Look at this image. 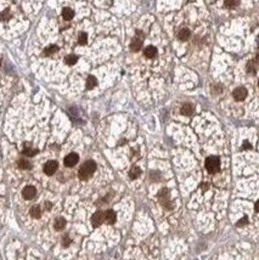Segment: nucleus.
<instances>
[{
  "mask_svg": "<svg viewBox=\"0 0 259 260\" xmlns=\"http://www.w3.org/2000/svg\"><path fill=\"white\" fill-rule=\"evenodd\" d=\"M57 168H58V164L56 160H49L44 165V173L46 175H52V174H55Z\"/></svg>",
  "mask_w": 259,
  "mask_h": 260,
  "instance_id": "nucleus-5",
  "label": "nucleus"
},
{
  "mask_svg": "<svg viewBox=\"0 0 259 260\" xmlns=\"http://www.w3.org/2000/svg\"><path fill=\"white\" fill-rule=\"evenodd\" d=\"M144 55L147 58H153V57L157 55V49L155 46H147L146 49L144 50Z\"/></svg>",
  "mask_w": 259,
  "mask_h": 260,
  "instance_id": "nucleus-10",
  "label": "nucleus"
},
{
  "mask_svg": "<svg viewBox=\"0 0 259 260\" xmlns=\"http://www.w3.org/2000/svg\"><path fill=\"white\" fill-rule=\"evenodd\" d=\"M103 219H105V214L102 212H96L95 214L92 215L91 218V223H92V226L94 227H99L103 223Z\"/></svg>",
  "mask_w": 259,
  "mask_h": 260,
  "instance_id": "nucleus-7",
  "label": "nucleus"
},
{
  "mask_svg": "<svg viewBox=\"0 0 259 260\" xmlns=\"http://www.w3.org/2000/svg\"><path fill=\"white\" fill-rule=\"evenodd\" d=\"M57 50H58V47H57L56 45H51V46H49V47H46L44 54H45V55H51V54L56 52Z\"/></svg>",
  "mask_w": 259,
  "mask_h": 260,
  "instance_id": "nucleus-24",
  "label": "nucleus"
},
{
  "mask_svg": "<svg viewBox=\"0 0 259 260\" xmlns=\"http://www.w3.org/2000/svg\"><path fill=\"white\" fill-rule=\"evenodd\" d=\"M247 71L249 73H256V61H251L247 65Z\"/></svg>",
  "mask_w": 259,
  "mask_h": 260,
  "instance_id": "nucleus-26",
  "label": "nucleus"
},
{
  "mask_svg": "<svg viewBox=\"0 0 259 260\" xmlns=\"http://www.w3.org/2000/svg\"><path fill=\"white\" fill-rule=\"evenodd\" d=\"M78 160H79V156L77 155V153H69L68 156L65 157L63 163H65V165H66V167H68V168H72V167H74V165L78 163Z\"/></svg>",
  "mask_w": 259,
  "mask_h": 260,
  "instance_id": "nucleus-4",
  "label": "nucleus"
},
{
  "mask_svg": "<svg viewBox=\"0 0 259 260\" xmlns=\"http://www.w3.org/2000/svg\"><path fill=\"white\" fill-rule=\"evenodd\" d=\"M96 170V163L94 160H87L79 169V179L80 180H88L90 179L94 171Z\"/></svg>",
  "mask_w": 259,
  "mask_h": 260,
  "instance_id": "nucleus-1",
  "label": "nucleus"
},
{
  "mask_svg": "<svg viewBox=\"0 0 259 260\" xmlns=\"http://www.w3.org/2000/svg\"><path fill=\"white\" fill-rule=\"evenodd\" d=\"M45 208H46V209H50V208H51V204H50V203H45Z\"/></svg>",
  "mask_w": 259,
  "mask_h": 260,
  "instance_id": "nucleus-29",
  "label": "nucleus"
},
{
  "mask_svg": "<svg viewBox=\"0 0 259 260\" xmlns=\"http://www.w3.org/2000/svg\"><path fill=\"white\" fill-rule=\"evenodd\" d=\"M141 46H142V40L140 38H135V39H133V42L130 44V49H132V51L137 52L141 49Z\"/></svg>",
  "mask_w": 259,
  "mask_h": 260,
  "instance_id": "nucleus-9",
  "label": "nucleus"
},
{
  "mask_svg": "<svg viewBox=\"0 0 259 260\" xmlns=\"http://www.w3.org/2000/svg\"><path fill=\"white\" fill-rule=\"evenodd\" d=\"M77 61H78V57L76 56V55H68L65 58V62L67 63L68 66H73L74 63H77Z\"/></svg>",
  "mask_w": 259,
  "mask_h": 260,
  "instance_id": "nucleus-20",
  "label": "nucleus"
},
{
  "mask_svg": "<svg viewBox=\"0 0 259 260\" xmlns=\"http://www.w3.org/2000/svg\"><path fill=\"white\" fill-rule=\"evenodd\" d=\"M31 163L28 162V160H26V159H20L18 160V168H21V169H31Z\"/></svg>",
  "mask_w": 259,
  "mask_h": 260,
  "instance_id": "nucleus-21",
  "label": "nucleus"
},
{
  "mask_svg": "<svg viewBox=\"0 0 259 260\" xmlns=\"http://www.w3.org/2000/svg\"><path fill=\"white\" fill-rule=\"evenodd\" d=\"M24 156H28V157H33V156H35L37 153H38V150H34V148H31V147H26L24 150H23L22 152Z\"/></svg>",
  "mask_w": 259,
  "mask_h": 260,
  "instance_id": "nucleus-19",
  "label": "nucleus"
},
{
  "mask_svg": "<svg viewBox=\"0 0 259 260\" xmlns=\"http://www.w3.org/2000/svg\"><path fill=\"white\" fill-rule=\"evenodd\" d=\"M158 198H159L162 205H164L166 208H170V196H169V191L167 189H163L159 191Z\"/></svg>",
  "mask_w": 259,
  "mask_h": 260,
  "instance_id": "nucleus-3",
  "label": "nucleus"
},
{
  "mask_svg": "<svg viewBox=\"0 0 259 260\" xmlns=\"http://www.w3.org/2000/svg\"><path fill=\"white\" fill-rule=\"evenodd\" d=\"M65 226H66V220H65V219H62V218H58V219H56V220H55L54 227H55L56 230H62V228H63Z\"/></svg>",
  "mask_w": 259,
  "mask_h": 260,
  "instance_id": "nucleus-17",
  "label": "nucleus"
},
{
  "mask_svg": "<svg viewBox=\"0 0 259 260\" xmlns=\"http://www.w3.org/2000/svg\"><path fill=\"white\" fill-rule=\"evenodd\" d=\"M22 194L26 199H33L34 197L37 196V190L33 186H27V187L23 189Z\"/></svg>",
  "mask_w": 259,
  "mask_h": 260,
  "instance_id": "nucleus-8",
  "label": "nucleus"
},
{
  "mask_svg": "<svg viewBox=\"0 0 259 260\" xmlns=\"http://www.w3.org/2000/svg\"><path fill=\"white\" fill-rule=\"evenodd\" d=\"M190 35H191V33H190V31L187 28H182V29L179 31V33H178V38L180 40H182V42H185V40H187L190 38Z\"/></svg>",
  "mask_w": 259,
  "mask_h": 260,
  "instance_id": "nucleus-11",
  "label": "nucleus"
},
{
  "mask_svg": "<svg viewBox=\"0 0 259 260\" xmlns=\"http://www.w3.org/2000/svg\"><path fill=\"white\" fill-rule=\"evenodd\" d=\"M245 224H247V218H243L241 221H238V223H237V225H238V226H242V225H245Z\"/></svg>",
  "mask_w": 259,
  "mask_h": 260,
  "instance_id": "nucleus-28",
  "label": "nucleus"
},
{
  "mask_svg": "<svg viewBox=\"0 0 259 260\" xmlns=\"http://www.w3.org/2000/svg\"><path fill=\"white\" fill-rule=\"evenodd\" d=\"M105 220L108 223V224H113L116 221V213L113 210H107L105 213Z\"/></svg>",
  "mask_w": 259,
  "mask_h": 260,
  "instance_id": "nucleus-14",
  "label": "nucleus"
},
{
  "mask_svg": "<svg viewBox=\"0 0 259 260\" xmlns=\"http://www.w3.org/2000/svg\"><path fill=\"white\" fill-rule=\"evenodd\" d=\"M31 215H32L33 218H35V219L40 218V215H42L40 207H38V205H33V207L31 208Z\"/></svg>",
  "mask_w": 259,
  "mask_h": 260,
  "instance_id": "nucleus-18",
  "label": "nucleus"
},
{
  "mask_svg": "<svg viewBox=\"0 0 259 260\" xmlns=\"http://www.w3.org/2000/svg\"><path fill=\"white\" fill-rule=\"evenodd\" d=\"M180 112L184 115H191L192 112H193V107H192V105H190V103H185V105H182Z\"/></svg>",
  "mask_w": 259,
  "mask_h": 260,
  "instance_id": "nucleus-12",
  "label": "nucleus"
},
{
  "mask_svg": "<svg viewBox=\"0 0 259 260\" xmlns=\"http://www.w3.org/2000/svg\"><path fill=\"white\" fill-rule=\"evenodd\" d=\"M96 84H97L96 78L92 77V76H89L88 79H87V88H88V89H94V88L96 86Z\"/></svg>",
  "mask_w": 259,
  "mask_h": 260,
  "instance_id": "nucleus-16",
  "label": "nucleus"
},
{
  "mask_svg": "<svg viewBox=\"0 0 259 260\" xmlns=\"http://www.w3.org/2000/svg\"><path fill=\"white\" fill-rule=\"evenodd\" d=\"M232 95H234V97H235L236 101H242V100H245L247 97V90L243 86H240V88H236L234 90Z\"/></svg>",
  "mask_w": 259,
  "mask_h": 260,
  "instance_id": "nucleus-6",
  "label": "nucleus"
},
{
  "mask_svg": "<svg viewBox=\"0 0 259 260\" xmlns=\"http://www.w3.org/2000/svg\"><path fill=\"white\" fill-rule=\"evenodd\" d=\"M9 18H11V13H10L9 10H5V11H2L0 13V20L1 21H7Z\"/></svg>",
  "mask_w": 259,
  "mask_h": 260,
  "instance_id": "nucleus-23",
  "label": "nucleus"
},
{
  "mask_svg": "<svg viewBox=\"0 0 259 260\" xmlns=\"http://www.w3.org/2000/svg\"><path fill=\"white\" fill-rule=\"evenodd\" d=\"M87 42H88V35H87V33H80L78 37V43L80 44V45H84V44H87Z\"/></svg>",
  "mask_w": 259,
  "mask_h": 260,
  "instance_id": "nucleus-22",
  "label": "nucleus"
},
{
  "mask_svg": "<svg viewBox=\"0 0 259 260\" xmlns=\"http://www.w3.org/2000/svg\"><path fill=\"white\" fill-rule=\"evenodd\" d=\"M243 148H251V145H248L247 142H245V146H243Z\"/></svg>",
  "mask_w": 259,
  "mask_h": 260,
  "instance_id": "nucleus-30",
  "label": "nucleus"
},
{
  "mask_svg": "<svg viewBox=\"0 0 259 260\" xmlns=\"http://www.w3.org/2000/svg\"><path fill=\"white\" fill-rule=\"evenodd\" d=\"M206 168H207V170L209 173H212V174L218 173L219 169H220V160H219V158L218 157H214V156L208 157V158L206 159Z\"/></svg>",
  "mask_w": 259,
  "mask_h": 260,
  "instance_id": "nucleus-2",
  "label": "nucleus"
},
{
  "mask_svg": "<svg viewBox=\"0 0 259 260\" xmlns=\"http://www.w3.org/2000/svg\"><path fill=\"white\" fill-rule=\"evenodd\" d=\"M237 4H238V1H237V0H225V6L226 7H230V9L236 7Z\"/></svg>",
  "mask_w": 259,
  "mask_h": 260,
  "instance_id": "nucleus-25",
  "label": "nucleus"
},
{
  "mask_svg": "<svg viewBox=\"0 0 259 260\" xmlns=\"http://www.w3.org/2000/svg\"><path fill=\"white\" fill-rule=\"evenodd\" d=\"M140 174H141V170H140L139 167H133L132 170L129 171V176H130V179H137V178L140 176Z\"/></svg>",
  "mask_w": 259,
  "mask_h": 260,
  "instance_id": "nucleus-15",
  "label": "nucleus"
},
{
  "mask_svg": "<svg viewBox=\"0 0 259 260\" xmlns=\"http://www.w3.org/2000/svg\"><path fill=\"white\" fill-rule=\"evenodd\" d=\"M73 16H74V12H73L72 9H69V7H65V9L62 10V17H63L66 21L72 20V18H73Z\"/></svg>",
  "mask_w": 259,
  "mask_h": 260,
  "instance_id": "nucleus-13",
  "label": "nucleus"
},
{
  "mask_svg": "<svg viewBox=\"0 0 259 260\" xmlns=\"http://www.w3.org/2000/svg\"><path fill=\"white\" fill-rule=\"evenodd\" d=\"M62 243H63V246H65V247H67L68 244L71 243V239H69L68 237H63V242H62Z\"/></svg>",
  "mask_w": 259,
  "mask_h": 260,
  "instance_id": "nucleus-27",
  "label": "nucleus"
}]
</instances>
